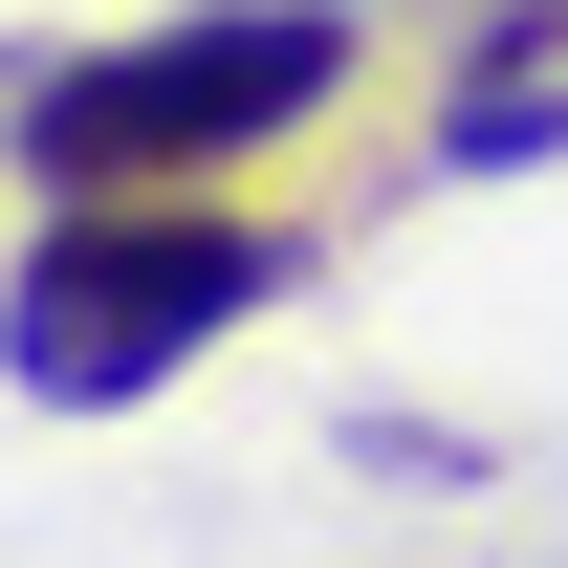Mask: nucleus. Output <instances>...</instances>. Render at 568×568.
Segmentation results:
<instances>
[{
    "mask_svg": "<svg viewBox=\"0 0 568 568\" xmlns=\"http://www.w3.org/2000/svg\"><path fill=\"white\" fill-rule=\"evenodd\" d=\"M241 306H284V241L219 219L197 175H132V197H67L44 241H22V284H0V372H22L44 416H132V394H175Z\"/></svg>",
    "mask_w": 568,
    "mask_h": 568,
    "instance_id": "nucleus-1",
    "label": "nucleus"
},
{
    "mask_svg": "<svg viewBox=\"0 0 568 568\" xmlns=\"http://www.w3.org/2000/svg\"><path fill=\"white\" fill-rule=\"evenodd\" d=\"M351 88V0H175L132 44L22 88V175L44 197H132V175H219V153H284Z\"/></svg>",
    "mask_w": 568,
    "mask_h": 568,
    "instance_id": "nucleus-2",
    "label": "nucleus"
},
{
    "mask_svg": "<svg viewBox=\"0 0 568 568\" xmlns=\"http://www.w3.org/2000/svg\"><path fill=\"white\" fill-rule=\"evenodd\" d=\"M525 153H568V0H503L437 88V175H525Z\"/></svg>",
    "mask_w": 568,
    "mask_h": 568,
    "instance_id": "nucleus-3",
    "label": "nucleus"
}]
</instances>
